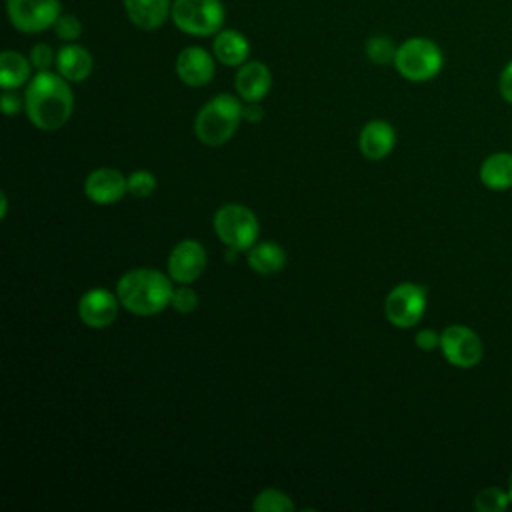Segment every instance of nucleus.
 Returning <instances> with one entry per match:
<instances>
[{
    "label": "nucleus",
    "mask_w": 512,
    "mask_h": 512,
    "mask_svg": "<svg viewBox=\"0 0 512 512\" xmlns=\"http://www.w3.org/2000/svg\"><path fill=\"white\" fill-rule=\"evenodd\" d=\"M414 344L424 350V352H430L434 348H440V332L432 330V328H422L416 332L414 336Z\"/></svg>",
    "instance_id": "c85d7f7f"
},
{
    "label": "nucleus",
    "mask_w": 512,
    "mask_h": 512,
    "mask_svg": "<svg viewBox=\"0 0 512 512\" xmlns=\"http://www.w3.org/2000/svg\"><path fill=\"white\" fill-rule=\"evenodd\" d=\"M264 116V110L260 106V102H244L242 104V118L248 120V122H258L262 120Z\"/></svg>",
    "instance_id": "2f4dec72"
},
{
    "label": "nucleus",
    "mask_w": 512,
    "mask_h": 512,
    "mask_svg": "<svg viewBox=\"0 0 512 512\" xmlns=\"http://www.w3.org/2000/svg\"><path fill=\"white\" fill-rule=\"evenodd\" d=\"M84 192L94 204H114L128 192V178L116 168H96L86 176Z\"/></svg>",
    "instance_id": "ddd939ff"
},
{
    "label": "nucleus",
    "mask_w": 512,
    "mask_h": 512,
    "mask_svg": "<svg viewBox=\"0 0 512 512\" xmlns=\"http://www.w3.org/2000/svg\"><path fill=\"white\" fill-rule=\"evenodd\" d=\"M24 110L28 120L44 132L62 128L74 110V96L68 80L50 70L38 72L26 84Z\"/></svg>",
    "instance_id": "f257e3e1"
},
{
    "label": "nucleus",
    "mask_w": 512,
    "mask_h": 512,
    "mask_svg": "<svg viewBox=\"0 0 512 512\" xmlns=\"http://www.w3.org/2000/svg\"><path fill=\"white\" fill-rule=\"evenodd\" d=\"M480 182L496 192L512 188V154L494 152L480 164Z\"/></svg>",
    "instance_id": "6ab92c4d"
},
{
    "label": "nucleus",
    "mask_w": 512,
    "mask_h": 512,
    "mask_svg": "<svg viewBox=\"0 0 512 512\" xmlns=\"http://www.w3.org/2000/svg\"><path fill=\"white\" fill-rule=\"evenodd\" d=\"M206 250L198 240H180L168 256V276L178 284H192L206 268Z\"/></svg>",
    "instance_id": "9d476101"
},
{
    "label": "nucleus",
    "mask_w": 512,
    "mask_h": 512,
    "mask_svg": "<svg viewBox=\"0 0 512 512\" xmlns=\"http://www.w3.org/2000/svg\"><path fill=\"white\" fill-rule=\"evenodd\" d=\"M248 266L262 276H270L276 274L284 268L286 264V252L280 244L268 240V242H256L250 250H248Z\"/></svg>",
    "instance_id": "aec40b11"
},
{
    "label": "nucleus",
    "mask_w": 512,
    "mask_h": 512,
    "mask_svg": "<svg viewBox=\"0 0 512 512\" xmlns=\"http://www.w3.org/2000/svg\"><path fill=\"white\" fill-rule=\"evenodd\" d=\"M242 118V104L232 94H216L196 114L194 132L196 138L210 148L226 144Z\"/></svg>",
    "instance_id": "7ed1b4c3"
},
{
    "label": "nucleus",
    "mask_w": 512,
    "mask_h": 512,
    "mask_svg": "<svg viewBox=\"0 0 512 512\" xmlns=\"http://www.w3.org/2000/svg\"><path fill=\"white\" fill-rule=\"evenodd\" d=\"M6 210H8V200H6V194L2 192L0 194V218L6 216Z\"/></svg>",
    "instance_id": "473e14b6"
},
{
    "label": "nucleus",
    "mask_w": 512,
    "mask_h": 512,
    "mask_svg": "<svg viewBox=\"0 0 512 512\" xmlns=\"http://www.w3.org/2000/svg\"><path fill=\"white\" fill-rule=\"evenodd\" d=\"M440 352L456 368H474L484 354L480 336L462 324H450L440 332Z\"/></svg>",
    "instance_id": "1a4fd4ad"
},
{
    "label": "nucleus",
    "mask_w": 512,
    "mask_h": 512,
    "mask_svg": "<svg viewBox=\"0 0 512 512\" xmlns=\"http://www.w3.org/2000/svg\"><path fill=\"white\" fill-rule=\"evenodd\" d=\"M120 300L106 288H92L78 300V316L88 328H106L118 316Z\"/></svg>",
    "instance_id": "9b49d317"
},
{
    "label": "nucleus",
    "mask_w": 512,
    "mask_h": 512,
    "mask_svg": "<svg viewBox=\"0 0 512 512\" xmlns=\"http://www.w3.org/2000/svg\"><path fill=\"white\" fill-rule=\"evenodd\" d=\"M52 28H54V34L64 42H74L82 34V24L74 14H60Z\"/></svg>",
    "instance_id": "bb28decb"
},
{
    "label": "nucleus",
    "mask_w": 512,
    "mask_h": 512,
    "mask_svg": "<svg viewBox=\"0 0 512 512\" xmlns=\"http://www.w3.org/2000/svg\"><path fill=\"white\" fill-rule=\"evenodd\" d=\"M396 146V132L386 120H370L362 126L358 148L366 160H384Z\"/></svg>",
    "instance_id": "2eb2a0df"
},
{
    "label": "nucleus",
    "mask_w": 512,
    "mask_h": 512,
    "mask_svg": "<svg viewBox=\"0 0 512 512\" xmlns=\"http://www.w3.org/2000/svg\"><path fill=\"white\" fill-rule=\"evenodd\" d=\"M426 288L416 282L396 284L384 298V316L396 328L416 326L426 312Z\"/></svg>",
    "instance_id": "0eeeda50"
},
{
    "label": "nucleus",
    "mask_w": 512,
    "mask_h": 512,
    "mask_svg": "<svg viewBox=\"0 0 512 512\" xmlns=\"http://www.w3.org/2000/svg\"><path fill=\"white\" fill-rule=\"evenodd\" d=\"M444 54L440 46L424 36L404 40L394 56L396 72L410 82H428L442 70Z\"/></svg>",
    "instance_id": "20e7f679"
},
{
    "label": "nucleus",
    "mask_w": 512,
    "mask_h": 512,
    "mask_svg": "<svg viewBox=\"0 0 512 512\" xmlns=\"http://www.w3.org/2000/svg\"><path fill=\"white\" fill-rule=\"evenodd\" d=\"M252 510L256 512H294L296 504L292 498L278 488H264L252 500Z\"/></svg>",
    "instance_id": "4be33fe9"
},
{
    "label": "nucleus",
    "mask_w": 512,
    "mask_h": 512,
    "mask_svg": "<svg viewBox=\"0 0 512 512\" xmlns=\"http://www.w3.org/2000/svg\"><path fill=\"white\" fill-rule=\"evenodd\" d=\"M212 52L216 60L222 62L224 66H242L244 62H248L250 42L242 32L234 28H224L216 32L212 42Z\"/></svg>",
    "instance_id": "a211bd4d"
},
{
    "label": "nucleus",
    "mask_w": 512,
    "mask_h": 512,
    "mask_svg": "<svg viewBox=\"0 0 512 512\" xmlns=\"http://www.w3.org/2000/svg\"><path fill=\"white\" fill-rule=\"evenodd\" d=\"M60 0H6L10 24L24 34H38L54 26L60 10Z\"/></svg>",
    "instance_id": "6e6552de"
},
{
    "label": "nucleus",
    "mask_w": 512,
    "mask_h": 512,
    "mask_svg": "<svg viewBox=\"0 0 512 512\" xmlns=\"http://www.w3.org/2000/svg\"><path fill=\"white\" fill-rule=\"evenodd\" d=\"M226 18L220 0H174L170 20L190 36H212L222 30Z\"/></svg>",
    "instance_id": "423d86ee"
},
{
    "label": "nucleus",
    "mask_w": 512,
    "mask_h": 512,
    "mask_svg": "<svg viewBox=\"0 0 512 512\" xmlns=\"http://www.w3.org/2000/svg\"><path fill=\"white\" fill-rule=\"evenodd\" d=\"M170 306L180 312V314H190L198 308V294L194 288H190L188 284H180L178 288H174L172 292V300Z\"/></svg>",
    "instance_id": "a878e982"
},
{
    "label": "nucleus",
    "mask_w": 512,
    "mask_h": 512,
    "mask_svg": "<svg viewBox=\"0 0 512 512\" xmlns=\"http://www.w3.org/2000/svg\"><path fill=\"white\" fill-rule=\"evenodd\" d=\"M172 278L156 268H134L120 276L116 296L120 306L136 316H154L170 306Z\"/></svg>",
    "instance_id": "f03ea898"
},
{
    "label": "nucleus",
    "mask_w": 512,
    "mask_h": 512,
    "mask_svg": "<svg viewBox=\"0 0 512 512\" xmlns=\"http://www.w3.org/2000/svg\"><path fill=\"white\" fill-rule=\"evenodd\" d=\"M30 62H32V68H36L38 72H46L50 70L52 64H56V54L46 42H38L30 50Z\"/></svg>",
    "instance_id": "cd10ccee"
},
{
    "label": "nucleus",
    "mask_w": 512,
    "mask_h": 512,
    "mask_svg": "<svg viewBox=\"0 0 512 512\" xmlns=\"http://www.w3.org/2000/svg\"><path fill=\"white\" fill-rule=\"evenodd\" d=\"M272 86V74L270 68L264 62L250 60L244 62L234 78V88L240 100L244 102H260Z\"/></svg>",
    "instance_id": "4468645a"
},
{
    "label": "nucleus",
    "mask_w": 512,
    "mask_h": 512,
    "mask_svg": "<svg viewBox=\"0 0 512 512\" xmlns=\"http://www.w3.org/2000/svg\"><path fill=\"white\" fill-rule=\"evenodd\" d=\"M156 176L150 170H134L128 176V194L134 198H148L156 190Z\"/></svg>",
    "instance_id": "393cba45"
},
{
    "label": "nucleus",
    "mask_w": 512,
    "mask_h": 512,
    "mask_svg": "<svg viewBox=\"0 0 512 512\" xmlns=\"http://www.w3.org/2000/svg\"><path fill=\"white\" fill-rule=\"evenodd\" d=\"M30 58L16 50H4L0 54V86L2 90H16L30 82Z\"/></svg>",
    "instance_id": "412c9836"
},
{
    "label": "nucleus",
    "mask_w": 512,
    "mask_h": 512,
    "mask_svg": "<svg viewBox=\"0 0 512 512\" xmlns=\"http://www.w3.org/2000/svg\"><path fill=\"white\" fill-rule=\"evenodd\" d=\"M512 504L508 490H502L498 486L482 488L474 498V508L478 512H504Z\"/></svg>",
    "instance_id": "5701e85b"
},
{
    "label": "nucleus",
    "mask_w": 512,
    "mask_h": 512,
    "mask_svg": "<svg viewBox=\"0 0 512 512\" xmlns=\"http://www.w3.org/2000/svg\"><path fill=\"white\" fill-rule=\"evenodd\" d=\"M0 104H2V112L6 116H14L20 112V108L24 106V100H20L12 90H4L2 92V98H0Z\"/></svg>",
    "instance_id": "7c9ffc66"
},
{
    "label": "nucleus",
    "mask_w": 512,
    "mask_h": 512,
    "mask_svg": "<svg viewBox=\"0 0 512 512\" xmlns=\"http://www.w3.org/2000/svg\"><path fill=\"white\" fill-rule=\"evenodd\" d=\"M214 72V58L202 46H186L176 56V74L186 86H206L214 78Z\"/></svg>",
    "instance_id": "f8f14e48"
},
{
    "label": "nucleus",
    "mask_w": 512,
    "mask_h": 512,
    "mask_svg": "<svg viewBox=\"0 0 512 512\" xmlns=\"http://www.w3.org/2000/svg\"><path fill=\"white\" fill-rule=\"evenodd\" d=\"M508 494H510V500H512V472H510V480H508Z\"/></svg>",
    "instance_id": "72a5a7b5"
},
{
    "label": "nucleus",
    "mask_w": 512,
    "mask_h": 512,
    "mask_svg": "<svg viewBox=\"0 0 512 512\" xmlns=\"http://www.w3.org/2000/svg\"><path fill=\"white\" fill-rule=\"evenodd\" d=\"M128 20L140 30L160 28L172 12L170 0H122Z\"/></svg>",
    "instance_id": "dca6fc26"
},
{
    "label": "nucleus",
    "mask_w": 512,
    "mask_h": 512,
    "mask_svg": "<svg viewBox=\"0 0 512 512\" xmlns=\"http://www.w3.org/2000/svg\"><path fill=\"white\" fill-rule=\"evenodd\" d=\"M214 232L222 244L230 250H250L260 234L256 214L244 204H224L214 214Z\"/></svg>",
    "instance_id": "39448f33"
},
{
    "label": "nucleus",
    "mask_w": 512,
    "mask_h": 512,
    "mask_svg": "<svg viewBox=\"0 0 512 512\" xmlns=\"http://www.w3.org/2000/svg\"><path fill=\"white\" fill-rule=\"evenodd\" d=\"M398 46L388 38V36H372L366 42V56L374 62V64H394V56H396Z\"/></svg>",
    "instance_id": "b1692460"
},
{
    "label": "nucleus",
    "mask_w": 512,
    "mask_h": 512,
    "mask_svg": "<svg viewBox=\"0 0 512 512\" xmlns=\"http://www.w3.org/2000/svg\"><path fill=\"white\" fill-rule=\"evenodd\" d=\"M498 92L500 96L512 104V60L502 68L500 78H498Z\"/></svg>",
    "instance_id": "c756f323"
},
{
    "label": "nucleus",
    "mask_w": 512,
    "mask_h": 512,
    "mask_svg": "<svg viewBox=\"0 0 512 512\" xmlns=\"http://www.w3.org/2000/svg\"><path fill=\"white\" fill-rule=\"evenodd\" d=\"M92 68H94L92 54L76 42H68L56 52V70L68 82L86 80L92 74Z\"/></svg>",
    "instance_id": "f3484780"
}]
</instances>
